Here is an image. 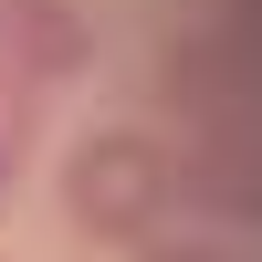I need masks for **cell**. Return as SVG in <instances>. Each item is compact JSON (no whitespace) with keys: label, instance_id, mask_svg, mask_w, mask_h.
Masks as SVG:
<instances>
[{"label":"cell","instance_id":"1","mask_svg":"<svg viewBox=\"0 0 262 262\" xmlns=\"http://www.w3.org/2000/svg\"><path fill=\"white\" fill-rule=\"evenodd\" d=\"M63 210H74L84 242H158V221L179 210V158H168L147 126H95V137L63 158Z\"/></svg>","mask_w":262,"mask_h":262},{"label":"cell","instance_id":"2","mask_svg":"<svg viewBox=\"0 0 262 262\" xmlns=\"http://www.w3.org/2000/svg\"><path fill=\"white\" fill-rule=\"evenodd\" d=\"M0 63H11L32 95H53V84H74L84 63H95V32H84L74 0H0Z\"/></svg>","mask_w":262,"mask_h":262},{"label":"cell","instance_id":"3","mask_svg":"<svg viewBox=\"0 0 262 262\" xmlns=\"http://www.w3.org/2000/svg\"><path fill=\"white\" fill-rule=\"evenodd\" d=\"M32 105H42V95H32V84L11 74V63H0V147H21V126H32Z\"/></svg>","mask_w":262,"mask_h":262},{"label":"cell","instance_id":"4","mask_svg":"<svg viewBox=\"0 0 262 262\" xmlns=\"http://www.w3.org/2000/svg\"><path fill=\"white\" fill-rule=\"evenodd\" d=\"M126 262H221V252H210V242H137Z\"/></svg>","mask_w":262,"mask_h":262},{"label":"cell","instance_id":"5","mask_svg":"<svg viewBox=\"0 0 262 262\" xmlns=\"http://www.w3.org/2000/svg\"><path fill=\"white\" fill-rule=\"evenodd\" d=\"M0 200H11V147H0Z\"/></svg>","mask_w":262,"mask_h":262}]
</instances>
